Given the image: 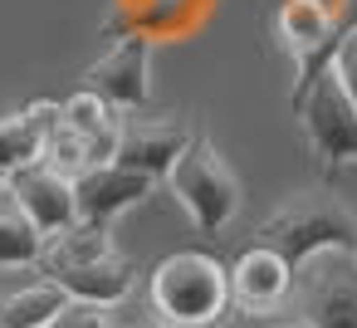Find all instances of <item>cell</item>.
Returning a JSON list of instances; mask_svg holds the SVG:
<instances>
[{"instance_id": "obj_1", "label": "cell", "mask_w": 357, "mask_h": 328, "mask_svg": "<svg viewBox=\"0 0 357 328\" xmlns=\"http://www.w3.org/2000/svg\"><path fill=\"white\" fill-rule=\"evenodd\" d=\"M255 245L274 250L294 274L313 255H357V211L337 201L328 186H308L284 196L255 230Z\"/></svg>"}, {"instance_id": "obj_2", "label": "cell", "mask_w": 357, "mask_h": 328, "mask_svg": "<svg viewBox=\"0 0 357 328\" xmlns=\"http://www.w3.org/2000/svg\"><path fill=\"white\" fill-rule=\"evenodd\" d=\"M147 294L172 328H220L230 318V269L206 250H176L147 274Z\"/></svg>"}, {"instance_id": "obj_3", "label": "cell", "mask_w": 357, "mask_h": 328, "mask_svg": "<svg viewBox=\"0 0 357 328\" xmlns=\"http://www.w3.org/2000/svg\"><path fill=\"white\" fill-rule=\"evenodd\" d=\"M167 191L181 201V211L191 216V225L206 235V240H220L225 225L240 216L245 206V186L240 177L230 172V162L220 157L215 137L211 133H196L191 147L176 157V167L167 172Z\"/></svg>"}, {"instance_id": "obj_4", "label": "cell", "mask_w": 357, "mask_h": 328, "mask_svg": "<svg viewBox=\"0 0 357 328\" xmlns=\"http://www.w3.org/2000/svg\"><path fill=\"white\" fill-rule=\"evenodd\" d=\"M357 25V10L337 15L328 0H284L279 6V45L294 59V89H289V113L308 98L318 74L333 64L337 40Z\"/></svg>"}, {"instance_id": "obj_5", "label": "cell", "mask_w": 357, "mask_h": 328, "mask_svg": "<svg viewBox=\"0 0 357 328\" xmlns=\"http://www.w3.org/2000/svg\"><path fill=\"white\" fill-rule=\"evenodd\" d=\"M294 118L303 128L308 157H313L323 181H333L347 167H357V103H352V94L342 89V79L333 69L318 74V84L294 108Z\"/></svg>"}, {"instance_id": "obj_6", "label": "cell", "mask_w": 357, "mask_h": 328, "mask_svg": "<svg viewBox=\"0 0 357 328\" xmlns=\"http://www.w3.org/2000/svg\"><path fill=\"white\" fill-rule=\"evenodd\" d=\"M298 289V318L308 328H357V260L352 255H313Z\"/></svg>"}, {"instance_id": "obj_7", "label": "cell", "mask_w": 357, "mask_h": 328, "mask_svg": "<svg viewBox=\"0 0 357 328\" xmlns=\"http://www.w3.org/2000/svg\"><path fill=\"white\" fill-rule=\"evenodd\" d=\"M79 89H93L108 108L118 113H137L152 103V40L128 35L118 40L103 59H93L79 79Z\"/></svg>"}, {"instance_id": "obj_8", "label": "cell", "mask_w": 357, "mask_h": 328, "mask_svg": "<svg viewBox=\"0 0 357 328\" xmlns=\"http://www.w3.org/2000/svg\"><path fill=\"white\" fill-rule=\"evenodd\" d=\"M196 128L181 113H162V118H123V142H118V167L142 172L152 181H167V172L176 167V157L191 147Z\"/></svg>"}, {"instance_id": "obj_9", "label": "cell", "mask_w": 357, "mask_h": 328, "mask_svg": "<svg viewBox=\"0 0 357 328\" xmlns=\"http://www.w3.org/2000/svg\"><path fill=\"white\" fill-rule=\"evenodd\" d=\"M10 196L20 201V211L35 221V230L45 235V245L54 235H64L74 221H79V191H74V177L54 172L50 162H30L20 172H10Z\"/></svg>"}, {"instance_id": "obj_10", "label": "cell", "mask_w": 357, "mask_h": 328, "mask_svg": "<svg viewBox=\"0 0 357 328\" xmlns=\"http://www.w3.org/2000/svg\"><path fill=\"white\" fill-rule=\"evenodd\" d=\"M289 294H294V269H289L274 250L250 245V250L230 264V304H235L240 313L269 318V313H279V308L289 304Z\"/></svg>"}, {"instance_id": "obj_11", "label": "cell", "mask_w": 357, "mask_h": 328, "mask_svg": "<svg viewBox=\"0 0 357 328\" xmlns=\"http://www.w3.org/2000/svg\"><path fill=\"white\" fill-rule=\"evenodd\" d=\"M74 191H79V221L113 225L123 211L142 206V201L157 191V181L113 162V167H89L84 177H74Z\"/></svg>"}, {"instance_id": "obj_12", "label": "cell", "mask_w": 357, "mask_h": 328, "mask_svg": "<svg viewBox=\"0 0 357 328\" xmlns=\"http://www.w3.org/2000/svg\"><path fill=\"white\" fill-rule=\"evenodd\" d=\"M40 274H50L69 299H84V304H98V308L123 304L137 284V264L118 250L103 255V260H89V264H40Z\"/></svg>"}, {"instance_id": "obj_13", "label": "cell", "mask_w": 357, "mask_h": 328, "mask_svg": "<svg viewBox=\"0 0 357 328\" xmlns=\"http://www.w3.org/2000/svg\"><path fill=\"white\" fill-rule=\"evenodd\" d=\"M64 308H69V294L45 274V279L10 289L0 299V328H54Z\"/></svg>"}, {"instance_id": "obj_14", "label": "cell", "mask_w": 357, "mask_h": 328, "mask_svg": "<svg viewBox=\"0 0 357 328\" xmlns=\"http://www.w3.org/2000/svg\"><path fill=\"white\" fill-rule=\"evenodd\" d=\"M40 260H45V235L6 186L0 191V269H40Z\"/></svg>"}, {"instance_id": "obj_15", "label": "cell", "mask_w": 357, "mask_h": 328, "mask_svg": "<svg viewBox=\"0 0 357 328\" xmlns=\"http://www.w3.org/2000/svg\"><path fill=\"white\" fill-rule=\"evenodd\" d=\"M113 225H98V221H74L64 235H54L45 245V260L40 264H89V260H103L113 255Z\"/></svg>"}, {"instance_id": "obj_16", "label": "cell", "mask_w": 357, "mask_h": 328, "mask_svg": "<svg viewBox=\"0 0 357 328\" xmlns=\"http://www.w3.org/2000/svg\"><path fill=\"white\" fill-rule=\"evenodd\" d=\"M40 152H45V128L25 108L10 113V118H0V177L6 181H10V172L40 162Z\"/></svg>"}, {"instance_id": "obj_17", "label": "cell", "mask_w": 357, "mask_h": 328, "mask_svg": "<svg viewBox=\"0 0 357 328\" xmlns=\"http://www.w3.org/2000/svg\"><path fill=\"white\" fill-rule=\"evenodd\" d=\"M40 162H50L54 172H64V177H84L89 172V157H84V133L79 128H69L64 118L45 133V152H40Z\"/></svg>"}, {"instance_id": "obj_18", "label": "cell", "mask_w": 357, "mask_h": 328, "mask_svg": "<svg viewBox=\"0 0 357 328\" xmlns=\"http://www.w3.org/2000/svg\"><path fill=\"white\" fill-rule=\"evenodd\" d=\"M59 113H64V123H69V128H79L84 137H89L93 128H103V123H113V118H118V108H108L93 89H74V94L59 103Z\"/></svg>"}, {"instance_id": "obj_19", "label": "cell", "mask_w": 357, "mask_h": 328, "mask_svg": "<svg viewBox=\"0 0 357 328\" xmlns=\"http://www.w3.org/2000/svg\"><path fill=\"white\" fill-rule=\"evenodd\" d=\"M337 79H342V89L352 94V103H357V25L337 40V54H333V64H328Z\"/></svg>"}, {"instance_id": "obj_20", "label": "cell", "mask_w": 357, "mask_h": 328, "mask_svg": "<svg viewBox=\"0 0 357 328\" xmlns=\"http://www.w3.org/2000/svg\"><path fill=\"white\" fill-rule=\"evenodd\" d=\"M54 328H118V323L108 318V308L84 304V299H69V308L59 313V323H54Z\"/></svg>"}, {"instance_id": "obj_21", "label": "cell", "mask_w": 357, "mask_h": 328, "mask_svg": "<svg viewBox=\"0 0 357 328\" xmlns=\"http://www.w3.org/2000/svg\"><path fill=\"white\" fill-rule=\"evenodd\" d=\"M123 328H172V323H162V318H137V323H123Z\"/></svg>"}, {"instance_id": "obj_22", "label": "cell", "mask_w": 357, "mask_h": 328, "mask_svg": "<svg viewBox=\"0 0 357 328\" xmlns=\"http://www.w3.org/2000/svg\"><path fill=\"white\" fill-rule=\"evenodd\" d=\"M279 328H308V323H303V318H294V323H279Z\"/></svg>"}, {"instance_id": "obj_23", "label": "cell", "mask_w": 357, "mask_h": 328, "mask_svg": "<svg viewBox=\"0 0 357 328\" xmlns=\"http://www.w3.org/2000/svg\"><path fill=\"white\" fill-rule=\"evenodd\" d=\"M0 191H6V177H0Z\"/></svg>"}, {"instance_id": "obj_24", "label": "cell", "mask_w": 357, "mask_h": 328, "mask_svg": "<svg viewBox=\"0 0 357 328\" xmlns=\"http://www.w3.org/2000/svg\"><path fill=\"white\" fill-rule=\"evenodd\" d=\"M352 260H357V255H352Z\"/></svg>"}]
</instances>
